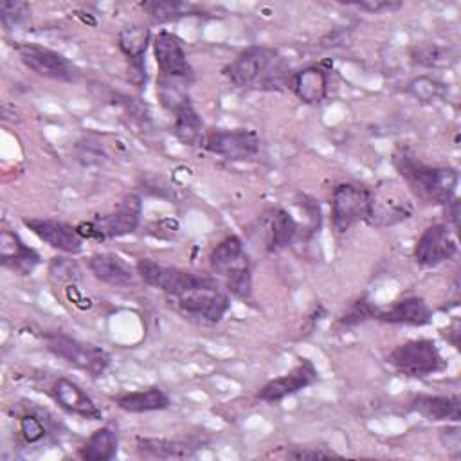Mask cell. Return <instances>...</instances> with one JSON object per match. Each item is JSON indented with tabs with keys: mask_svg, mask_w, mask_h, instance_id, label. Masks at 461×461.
I'll use <instances>...</instances> for the list:
<instances>
[{
	"mask_svg": "<svg viewBox=\"0 0 461 461\" xmlns=\"http://www.w3.org/2000/svg\"><path fill=\"white\" fill-rule=\"evenodd\" d=\"M393 164L420 200L447 205L452 198H456L459 175L454 167L423 164L405 149L394 153Z\"/></svg>",
	"mask_w": 461,
	"mask_h": 461,
	"instance_id": "1",
	"label": "cell"
},
{
	"mask_svg": "<svg viewBox=\"0 0 461 461\" xmlns=\"http://www.w3.org/2000/svg\"><path fill=\"white\" fill-rule=\"evenodd\" d=\"M209 265L214 274L227 281V290L236 295L249 294L252 288L250 261L240 236H225L211 252Z\"/></svg>",
	"mask_w": 461,
	"mask_h": 461,
	"instance_id": "2",
	"label": "cell"
},
{
	"mask_svg": "<svg viewBox=\"0 0 461 461\" xmlns=\"http://www.w3.org/2000/svg\"><path fill=\"white\" fill-rule=\"evenodd\" d=\"M142 216V200L137 193H128L121 198L117 207L103 216H97L90 221H81L76 229L81 238L108 240L133 234L140 223Z\"/></svg>",
	"mask_w": 461,
	"mask_h": 461,
	"instance_id": "3",
	"label": "cell"
},
{
	"mask_svg": "<svg viewBox=\"0 0 461 461\" xmlns=\"http://www.w3.org/2000/svg\"><path fill=\"white\" fill-rule=\"evenodd\" d=\"M387 362L402 375L423 378L445 369L447 362L432 339H412L398 344L387 357Z\"/></svg>",
	"mask_w": 461,
	"mask_h": 461,
	"instance_id": "4",
	"label": "cell"
},
{
	"mask_svg": "<svg viewBox=\"0 0 461 461\" xmlns=\"http://www.w3.org/2000/svg\"><path fill=\"white\" fill-rule=\"evenodd\" d=\"M45 344L52 355L63 358L65 362L88 373L94 378L101 376L110 364V357L103 348H97L88 342H81L59 331L47 333Z\"/></svg>",
	"mask_w": 461,
	"mask_h": 461,
	"instance_id": "5",
	"label": "cell"
},
{
	"mask_svg": "<svg viewBox=\"0 0 461 461\" xmlns=\"http://www.w3.org/2000/svg\"><path fill=\"white\" fill-rule=\"evenodd\" d=\"M277 52L270 47H249L240 52L229 65L223 67V76L236 88H249L252 85H268L272 77V65H276Z\"/></svg>",
	"mask_w": 461,
	"mask_h": 461,
	"instance_id": "6",
	"label": "cell"
},
{
	"mask_svg": "<svg viewBox=\"0 0 461 461\" xmlns=\"http://www.w3.org/2000/svg\"><path fill=\"white\" fill-rule=\"evenodd\" d=\"M135 268H137L139 277L146 285H149L153 288H158V290H162L164 294H167L171 297H178V295H182L185 292H191L194 288L216 283L214 279L205 277V276H196V274L182 270V268L158 265L155 259H149V258L139 259Z\"/></svg>",
	"mask_w": 461,
	"mask_h": 461,
	"instance_id": "7",
	"label": "cell"
},
{
	"mask_svg": "<svg viewBox=\"0 0 461 461\" xmlns=\"http://www.w3.org/2000/svg\"><path fill=\"white\" fill-rule=\"evenodd\" d=\"M371 189L355 184H339L331 194V225L342 234L358 221H367Z\"/></svg>",
	"mask_w": 461,
	"mask_h": 461,
	"instance_id": "8",
	"label": "cell"
},
{
	"mask_svg": "<svg viewBox=\"0 0 461 461\" xmlns=\"http://www.w3.org/2000/svg\"><path fill=\"white\" fill-rule=\"evenodd\" d=\"M16 52L22 63L41 77L74 83L81 76V70L70 59L49 47L38 43H20L16 45Z\"/></svg>",
	"mask_w": 461,
	"mask_h": 461,
	"instance_id": "9",
	"label": "cell"
},
{
	"mask_svg": "<svg viewBox=\"0 0 461 461\" xmlns=\"http://www.w3.org/2000/svg\"><path fill=\"white\" fill-rule=\"evenodd\" d=\"M202 148L225 160L243 162L250 160L259 151V137L254 130H207Z\"/></svg>",
	"mask_w": 461,
	"mask_h": 461,
	"instance_id": "10",
	"label": "cell"
},
{
	"mask_svg": "<svg viewBox=\"0 0 461 461\" xmlns=\"http://www.w3.org/2000/svg\"><path fill=\"white\" fill-rule=\"evenodd\" d=\"M175 301L184 315L205 324L220 322L230 306L229 295L218 288V283L185 292Z\"/></svg>",
	"mask_w": 461,
	"mask_h": 461,
	"instance_id": "11",
	"label": "cell"
},
{
	"mask_svg": "<svg viewBox=\"0 0 461 461\" xmlns=\"http://www.w3.org/2000/svg\"><path fill=\"white\" fill-rule=\"evenodd\" d=\"M411 200L391 182H384L380 187L371 191L369 218L367 223L376 227L394 225L412 216Z\"/></svg>",
	"mask_w": 461,
	"mask_h": 461,
	"instance_id": "12",
	"label": "cell"
},
{
	"mask_svg": "<svg viewBox=\"0 0 461 461\" xmlns=\"http://www.w3.org/2000/svg\"><path fill=\"white\" fill-rule=\"evenodd\" d=\"M153 56L158 67V76L178 79L184 83L193 79V67L187 59L184 43L176 34L169 31H160L153 38Z\"/></svg>",
	"mask_w": 461,
	"mask_h": 461,
	"instance_id": "13",
	"label": "cell"
},
{
	"mask_svg": "<svg viewBox=\"0 0 461 461\" xmlns=\"http://www.w3.org/2000/svg\"><path fill=\"white\" fill-rule=\"evenodd\" d=\"M457 254V241L447 223L429 225L414 245V259L420 267L434 268Z\"/></svg>",
	"mask_w": 461,
	"mask_h": 461,
	"instance_id": "14",
	"label": "cell"
},
{
	"mask_svg": "<svg viewBox=\"0 0 461 461\" xmlns=\"http://www.w3.org/2000/svg\"><path fill=\"white\" fill-rule=\"evenodd\" d=\"M151 40V31L148 25L133 23L124 29H121L117 36V43L121 52L128 58L130 63V72L128 77L133 85L142 86L146 83V50Z\"/></svg>",
	"mask_w": 461,
	"mask_h": 461,
	"instance_id": "15",
	"label": "cell"
},
{
	"mask_svg": "<svg viewBox=\"0 0 461 461\" xmlns=\"http://www.w3.org/2000/svg\"><path fill=\"white\" fill-rule=\"evenodd\" d=\"M23 225L43 243L56 250H61L65 254H79L83 250L81 234L76 227L65 221L49 218H25Z\"/></svg>",
	"mask_w": 461,
	"mask_h": 461,
	"instance_id": "16",
	"label": "cell"
},
{
	"mask_svg": "<svg viewBox=\"0 0 461 461\" xmlns=\"http://www.w3.org/2000/svg\"><path fill=\"white\" fill-rule=\"evenodd\" d=\"M317 380V369L308 358H301V362L290 369L286 375L268 380L258 393V398L268 403L281 402L283 398L306 389Z\"/></svg>",
	"mask_w": 461,
	"mask_h": 461,
	"instance_id": "17",
	"label": "cell"
},
{
	"mask_svg": "<svg viewBox=\"0 0 461 461\" xmlns=\"http://www.w3.org/2000/svg\"><path fill=\"white\" fill-rule=\"evenodd\" d=\"M258 225L263 234L267 252L283 250L295 240L299 232V225L294 220V216L281 207L268 209L267 212H263L258 220Z\"/></svg>",
	"mask_w": 461,
	"mask_h": 461,
	"instance_id": "18",
	"label": "cell"
},
{
	"mask_svg": "<svg viewBox=\"0 0 461 461\" xmlns=\"http://www.w3.org/2000/svg\"><path fill=\"white\" fill-rule=\"evenodd\" d=\"M41 258L40 254L25 245L22 238L9 230L4 229L0 234V263L2 267L9 268L11 272L18 276H29L34 272V268L40 265Z\"/></svg>",
	"mask_w": 461,
	"mask_h": 461,
	"instance_id": "19",
	"label": "cell"
},
{
	"mask_svg": "<svg viewBox=\"0 0 461 461\" xmlns=\"http://www.w3.org/2000/svg\"><path fill=\"white\" fill-rule=\"evenodd\" d=\"M52 396L67 412L77 414L86 420H101L103 412L92 400V396L76 382L68 378H58L52 384Z\"/></svg>",
	"mask_w": 461,
	"mask_h": 461,
	"instance_id": "20",
	"label": "cell"
},
{
	"mask_svg": "<svg viewBox=\"0 0 461 461\" xmlns=\"http://www.w3.org/2000/svg\"><path fill=\"white\" fill-rule=\"evenodd\" d=\"M202 447L196 438H139L137 452L153 459H185Z\"/></svg>",
	"mask_w": 461,
	"mask_h": 461,
	"instance_id": "21",
	"label": "cell"
},
{
	"mask_svg": "<svg viewBox=\"0 0 461 461\" xmlns=\"http://www.w3.org/2000/svg\"><path fill=\"white\" fill-rule=\"evenodd\" d=\"M88 270L95 279L112 286L135 285V270L121 256L112 252H97L88 258Z\"/></svg>",
	"mask_w": 461,
	"mask_h": 461,
	"instance_id": "22",
	"label": "cell"
},
{
	"mask_svg": "<svg viewBox=\"0 0 461 461\" xmlns=\"http://www.w3.org/2000/svg\"><path fill=\"white\" fill-rule=\"evenodd\" d=\"M376 319L389 324H405V326H425L432 321V310L425 299L418 295L403 297L394 301L389 308L378 310Z\"/></svg>",
	"mask_w": 461,
	"mask_h": 461,
	"instance_id": "23",
	"label": "cell"
},
{
	"mask_svg": "<svg viewBox=\"0 0 461 461\" xmlns=\"http://www.w3.org/2000/svg\"><path fill=\"white\" fill-rule=\"evenodd\" d=\"M409 407L430 421L457 423L461 420V398L457 394H418Z\"/></svg>",
	"mask_w": 461,
	"mask_h": 461,
	"instance_id": "24",
	"label": "cell"
},
{
	"mask_svg": "<svg viewBox=\"0 0 461 461\" xmlns=\"http://www.w3.org/2000/svg\"><path fill=\"white\" fill-rule=\"evenodd\" d=\"M290 88L306 104H319L328 94L330 76L321 65H310L292 74Z\"/></svg>",
	"mask_w": 461,
	"mask_h": 461,
	"instance_id": "25",
	"label": "cell"
},
{
	"mask_svg": "<svg viewBox=\"0 0 461 461\" xmlns=\"http://www.w3.org/2000/svg\"><path fill=\"white\" fill-rule=\"evenodd\" d=\"M173 131L176 135V139L185 144V146H202L203 137H205V128H203V121L198 115V112L194 110L193 103L187 101L185 104H182L180 108H176L173 112Z\"/></svg>",
	"mask_w": 461,
	"mask_h": 461,
	"instance_id": "26",
	"label": "cell"
},
{
	"mask_svg": "<svg viewBox=\"0 0 461 461\" xmlns=\"http://www.w3.org/2000/svg\"><path fill=\"white\" fill-rule=\"evenodd\" d=\"M117 432L112 427H101L95 429L79 448V457L85 461H110L117 456Z\"/></svg>",
	"mask_w": 461,
	"mask_h": 461,
	"instance_id": "27",
	"label": "cell"
},
{
	"mask_svg": "<svg viewBox=\"0 0 461 461\" xmlns=\"http://www.w3.org/2000/svg\"><path fill=\"white\" fill-rule=\"evenodd\" d=\"M169 396L160 387H149L137 393H126L117 398V407L124 412H151L169 407Z\"/></svg>",
	"mask_w": 461,
	"mask_h": 461,
	"instance_id": "28",
	"label": "cell"
},
{
	"mask_svg": "<svg viewBox=\"0 0 461 461\" xmlns=\"http://www.w3.org/2000/svg\"><path fill=\"white\" fill-rule=\"evenodd\" d=\"M140 7L149 14V18L157 23L175 22L185 16L198 14V7L189 2H178V0H151V2H140Z\"/></svg>",
	"mask_w": 461,
	"mask_h": 461,
	"instance_id": "29",
	"label": "cell"
},
{
	"mask_svg": "<svg viewBox=\"0 0 461 461\" xmlns=\"http://www.w3.org/2000/svg\"><path fill=\"white\" fill-rule=\"evenodd\" d=\"M31 18V5L22 0H4L0 4V22L7 32L23 27Z\"/></svg>",
	"mask_w": 461,
	"mask_h": 461,
	"instance_id": "30",
	"label": "cell"
},
{
	"mask_svg": "<svg viewBox=\"0 0 461 461\" xmlns=\"http://www.w3.org/2000/svg\"><path fill=\"white\" fill-rule=\"evenodd\" d=\"M407 92L421 103H434L445 97L447 86L429 76H418L407 85Z\"/></svg>",
	"mask_w": 461,
	"mask_h": 461,
	"instance_id": "31",
	"label": "cell"
},
{
	"mask_svg": "<svg viewBox=\"0 0 461 461\" xmlns=\"http://www.w3.org/2000/svg\"><path fill=\"white\" fill-rule=\"evenodd\" d=\"M450 50L445 47H438L432 43L416 47L412 52V61L423 67H438V65H448L450 61Z\"/></svg>",
	"mask_w": 461,
	"mask_h": 461,
	"instance_id": "32",
	"label": "cell"
},
{
	"mask_svg": "<svg viewBox=\"0 0 461 461\" xmlns=\"http://www.w3.org/2000/svg\"><path fill=\"white\" fill-rule=\"evenodd\" d=\"M380 308L373 306V303H369L366 297L355 301L344 313L342 317L339 319V322L342 326H357L367 319H376V313H378Z\"/></svg>",
	"mask_w": 461,
	"mask_h": 461,
	"instance_id": "33",
	"label": "cell"
},
{
	"mask_svg": "<svg viewBox=\"0 0 461 461\" xmlns=\"http://www.w3.org/2000/svg\"><path fill=\"white\" fill-rule=\"evenodd\" d=\"M18 427H20V436L23 438V441L27 445L38 443L47 436V427L43 423V420L36 414H22L18 418Z\"/></svg>",
	"mask_w": 461,
	"mask_h": 461,
	"instance_id": "34",
	"label": "cell"
},
{
	"mask_svg": "<svg viewBox=\"0 0 461 461\" xmlns=\"http://www.w3.org/2000/svg\"><path fill=\"white\" fill-rule=\"evenodd\" d=\"M49 274L52 279H56L58 283H74L76 279H79V268L76 265V261L67 259V258H52L50 267H49Z\"/></svg>",
	"mask_w": 461,
	"mask_h": 461,
	"instance_id": "35",
	"label": "cell"
},
{
	"mask_svg": "<svg viewBox=\"0 0 461 461\" xmlns=\"http://www.w3.org/2000/svg\"><path fill=\"white\" fill-rule=\"evenodd\" d=\"M286 457L290 459H330V457H340V454H337L331 448L326 447H294L292 450L286 452Z\"/></svg>",
	"mask_w": 461,
	"mask_h": 461,
	"instance_id": "36",
	"label": "cell"
},
{
	"mask_svg": "<svg viewBox=\"0 0 461 461\" xmlns=\"http://www.w3.org/2000/svg\"><path fill=\"white\" fill-rule=\"evenodd\" d=\"M348 5L366 11V13H371V14H380V13L398 11L403 4L396 2V0H362V2H349Z\"/></svg>",
	"mask_w": 461,
	"mask_h": 461,
	"instance_id": "37",
	"label": "cell"
}]
</instances>
